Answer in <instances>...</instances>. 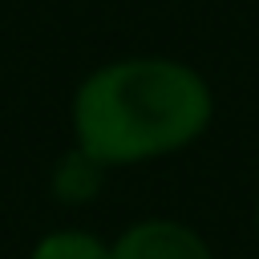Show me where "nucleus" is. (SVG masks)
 I'll return each instance as SVG.
<instances>
[{
    "label": "nucleus",
    "instance_id": "obj_1",
    "mask_svg": "<svg viewBox=\"0 0 259 259\" xmlns=\"http://www.w3.org/2000/svg\"><path fill=\"white\" fill-rule=\"evenodd\" d=\"M73 138L101 166H134L190 146L210 121L206 81L166 57L93 69L73 93Z\"/></svg>",
    "mask_w": 259,
    "mask_h": 259
},
{
    "label": "nucleus",
    "instance_id": "obj_2",
    "mask_svg": "<svg viewBox=\"0 0 259 259\" xmlns=\"http://www.w3.org/2000/svg\"><path fill=\"white\" fill-rule=\"evenodd\" d=\"M109 259H210V247L182 223L146 219L109 243Z\"/></svg>",
    "mask_w": 259,
    "mask_h": 259
},
{
    "label": "nucleus",
    "instance_id": "obj_3",
    "mask_svg": "<svg viewBox=\"0 0 259 259\" xmlns=\"http://www.w3.org/2000/svg\"><path fill=\"white\" fill-rule=\"evenodd\" d=\"M101 162L89 158L81 146H73L57 166H53V194L61 202H89L101 186Z\"/></svg>",
    "mask_w": 259,
    "mask_h": 259
},
{
    "label": "nucleus",
    "instance_id": "obj_4",
    "mask_svg": "<svg viewBox=\"0 0 259 259\" xmlns=\"http://www.w3.org/2000/svg\"><path fill=\"white\" fill-rule=\"evenodd\" d=\"M28 259H109V243H101L97 235L89 231H77V227H61V231H49L32 243Z\"/></svg>",
    "mask_w": 259,
    "mask_h": 259
},
{
    "label": "nucleus",
    "instance_id": "obj_5",
    "mask_svg": "<svg viewBox=\"0 0 259 259\" xmlns=\"http://www.w3.org/2000/svg\"><path fill=\"white\" fill-rule=\"evenodd\" d=\"M255 219H259V214H255Z\"/></svg>",
    "mask_w": 259,
    "mask_h": 259
}]
</instances>
